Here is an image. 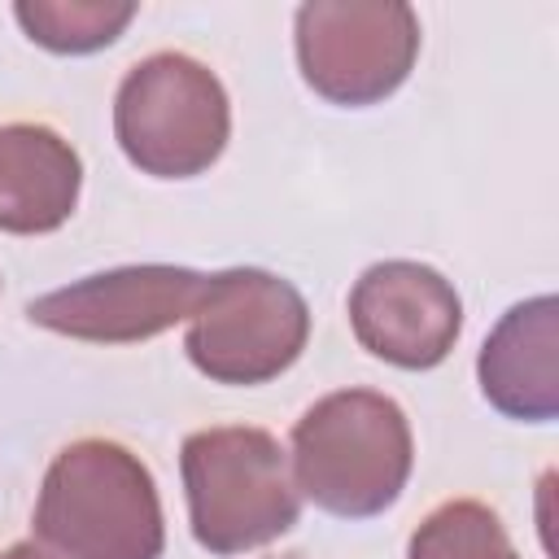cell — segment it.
<instances>
[{"label":"cell","instance_id":"ba28073f","mask_svg":"<svg viewBox=\"0 0 559 559\" xmlns=\"http://www.w3.org/2000/svg\"><path fill=\"white\" fill-rule=\"evenodd\" d=\"M349 328L358 345L380 362L402 371H428L454 349L463 328V301L437 266L389 258L354 280Z\"/></svg>","mask_w":559,"mask_h":559},{"label":"cell","instance_id":"52a82bcc","mask_svg":"<svg viewBox=\"0 0 559 559\" xmlns=\"http://www.w3.org/2000/svg\"><path fill=\"white\" fill-rule=\"evenodd\" d=\"M210 275L170 262H135L83 275L66 288H52L26 306L35 328L96 341V345H131L148 341L197 314Z\"/></svg>","mask_w":559,"mask_h":559},{"label":"cell","instance_id":"4fadbf2b","mask_svg":"<svg viewBox=\"0 0 559 559\" xmlns=\"http://www.w3.org/2000/svg\"><path fill=\"white\" fill-rule=\"evenodd\" d=\"M0 559H66V555H57V550H48V546H39L35 537H26V542H17V546H9Z\"/></svg>","mask_w":559,"mask_h":559},{"label":"cell","instance_id":"30bf717a","mask_svg":"<svg viewBox=\"0 0 559 559\" xmlns=\"http://www.w3.org/2000/svg\"><path fill=\"white\" fill-rule=\"evenodd\" d=\"M83 188V162L44 122L0 127V231L44 236L57 231Z\"/></svg>","mask_w":559,"mask_h":559},{"label":"cell","instance_id":"8992f818","mask_svg":"<svg viewBox=\"0 0 559 559\" xmlns=\"http://www.w3.org/2000/svg\"><path fill=\"white\" fill-rule=\"evenodd\" d=\"M293 35L306 87L345 109L393 96L419 57V17L402 0H310Z\"/></svg>","mask_w":559,"mask_h":559},{"label":"cell","instance_id":"7c38bea8","mask_svg":"<svg viewBox=\"0 0 559 559\" xmlns=\"http://www.w3.org/2000/svg\"><path fill=\"white\" fill-rule=\"evenodd\" d=\"M406 559H520V555L502 520L485 502L454 498L419 520V528L411 533Z\"/></svg>","mask_w":559,"mask_h":559},{"label":"cell","instance_id":"3957f363","mask_svg":"<svg viewBox=\"0 0 559 559\" xmlns=\"http://www.w3.org/2000/svg\"><path fill=\"white\" fill-rule=\"evenodd\" d=\"M188 524L201 550L245 555L284 537L301 515L288 450L266 428H201L179 450Z\"/></svg>","mask_w":559,"mask_h":559},{"label":"cell","instance_id":"7a4b0ae2","mask_svg":"<svg viewBox=\"0 0 559 559\" xmlns=\"http://www.w3.org/2000/svg\"><path fill=\"white\" fill-rule=\"evenodd\" d=\"M288 467L301 498L341 520L389 511L415 463L406 411L376 389H341L319 397L288 441Z\"/></svg>","mask_w":559,"mask_h":559},{"label":"cell","instance_id":"8fae6325","mask_svg":"<svg viewBox=\"0 0 559 559\" xmlns=\"http://www.w3.org/2000/svg\"><path fill=\"white\" fill-rule=\"evenodd\" d=\"M13 17L31 35V44L61 57H83V52L109 48L135 17V4L131 0H17Z\"/></svg>","mask_w":559,"mask_h":559},{"label":"cell","instance_id":"5bb4252c","mask_svg":"<svg viewBox=\"0 0 559 559\" xmlns=\"http://www.w3.org/2000/svg\"><path fill=\"white\" fill-rule=\"evenodd\" d=\"M284 559H301V555H284Z\"/></svg>","mask_w":559,"mask_h":559},{"label":"cell","instance_id":"9c48e42d","mask_svg":"<svg viewBox=\"0 0 559 559\" xmlns=\"http://www.w3.org/2000/svg\"><path fill=\"white\" fill-rule=\"evenodd\" d=\"M476 380L493 411L524 424L559 415V301L537 293L515 301L476 354Z\"/></svg>","mask_w":559,"mask_h":559},{"label":"cell","instance_id":"6da1fadb","mask_svg":"<svg viewBox=\"0 0 559 559\" xmlns=\"http://www.w3.org/2000/svg\"><path fill=\"white\" fill-rule=\"evenodd\" d=\"M35 542L66 559H162L166 520L144 459L109 437L70 441L44 472Z\"/></svg>","mask_w":559,"mask_h":559},{"label":"cell","instance_id":"277c9868","mask_svg":"<svg viewBox=\"0 0 559 559\" xmlns=\"http://www.w3.org/2000/svg\"><path fill=\"white\" fill-rule=\"evenodd\" d=\"M114 135L135 170L153 179H192L227 148V87L188 52H153L118 83Z\"/></svg>","mask_w":559,"mask_h":559},{"label":"cell","instance_id":"5b68a950","mask_svg":"<svg viewBox=\"0 0 559 559\" xmlns=\"http://www.w3.org/2000/svg\"><path fill=\"white\" fill-rule=\"evenodd\" d=\"M310 336L306 297L275 271L227 266L214 271L183 349L214 384H266L284 376Z\"/></svg>","mask_w":559,"mask_h":559}]
</instances>
